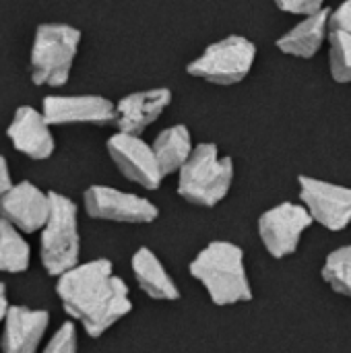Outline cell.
Wrapping results in <instances>:
<instances>
[{
    "mask_svg": "<svg viewBox=\"0 0 351 353\" xmlns=\"http://www.w3.org/2000/svg\"><path fill=\"white\" fill-rule=\"evenodd\" d=\"M56 292L64 310L83 325L89 337H101L132 310L128 285L114 275L106 259L72 267L60 275Z\"/></svg>",
    "mask_w": 351,
    "mask_h": 353,
    "instance_id": "6da1fadb",
    "label": "cell"
},
{
    "mask_svg": "<svg viewBox=\"0 0 351 353\" xmlns=\"http://www.w3.org/2000/svg\"><path fill=\"white\" fill-rule=\"evenodd\" d=\"M190 275L201 281L217 306L252 300L250 281L244 267V252L232 242H211L190 263Z\"/></svg>",
    "mask_w": 351,
    "mask_h": 353,
    "instance_id": "7a4b0ae2",
    "label": "cell"
},
{
    "mask_svg": "<svg viewBox=\"0 0 351 353\" xmlns=\"http://www.w3.org/2000/svg\"><path fill=\"white\" fill-rule=\"evenodd\" d=\"M81 43V31L66 23H41L35 29L29 74L37 87H62L72 70Z\"/></svg>",
    "mask_w": 351,
    "mask_h": 353,
    "instance_id": "3957f363",
    "label": "cell"
},
{
    "mask_svg": "<svg viewBox=\"0 0 351 353\" xmlns=\"http://www.w3.org/2000/svg\"><path fill=\"white\" fill-rule=\"evenodd\" d=\"M178 194L201 207L221 203L234 182L232 157H221L217 145L203 143L192 149V155L178 172Z\"/></svg>",
    "mask_w": 351,
    "mask_h": 353,
    "instance_id": "277c9868",
    "label": "cell"
},
{
    "mask_svg": "<svg viewBox=\"0 0 351 353\" xmlns=\"http://www.w3.org/2000/svg\"><path fill=\"white\" fill-rule=\"evenodd\" d=\"M41 265L50 275H64L79 263V221L77 205L60 194L50 192V215L41 228Z\"/></svg>",
    "mask_w": 351,
    "mask_h": 353,
    "instance_id": "5b68a950",
    "label": "cell"
},
{
    "mask_svg": "<svg viewBox=\"0 0 351 353\" xmlns=\"http://www.w3.org/2000/svg\"><path fill=\"white\" fill-rule=\"evenodd\" d=\"M257 58V46L242 37L230 35L211 43L197 60L188 64V74L215 85H236L250 72Z\"/></svg>",
    "mask_w": 351,
    "mask_h": 353,
    "instance_id": "8992f818",
    "label": "cell"
},
{
    "mask_svg": "<svg viewBox=\"0 0 351 353\" xmlns=\"http://www.w3.org/2000/svg\"><path fill=\"white\" fill-rule=\"evenodd\" d=\"M312 215L296 203H281L265 211L259 219V236L273 259H283L296 252L302 234L312 225Z\"/></svg>",
    "mask_w": 351,
    "mask_h": 353,
    "instance_id": "52a82bcc",
    "label": "cell"
},
{
    "mask_svg": "<svg viewBox=\"0 0 351 353\" xmlns=\"http://www.w3.org/2000/svg\"><path fill=\"white\" fill-rule=\"evenodd\" d=\"M300 199L312 219L331 232H341L351 221V188L300 176Z\"/></svg>",
    "mask_w": 351,
    "mask_h": 353,
    "instance_id": "ba28073f",
    "label": "cell"
},
{
    "mask_svg": "<svg viewBox=\"0 0 351 353\" xmlns=\"http://www.w3.org/2000/svg\"><path fill=\"white\" fill-rule=\"evenodd\" d=\"M85 211L93 219L118 221V223H151L157 219V207L130 192H122L110 186H91L85 190Z\"/></svg>",
    "mask_w": 351,
    "mask_h": 353,
    "instance_id": "9c48e42d",
    "label": "cell"
},
{
    "mask_svg": "<svg viewBox=\"0 0 351 353\" xmlns=\"http://www.w3.org/2000/svg\"><path fill=\"white\" fill-rule=\"evenodd\" d=\"M108 153L116 168L132 182L147 190H157L163 174L155 157L153 147H149L139 134L118 132L108 141Z\"/></svg>",
    "mask_w": 351,
    "mask_h": 353,
    "instance_id": "30bf717a",
    "label": "cell"
},
{
    "mask_svg": "<svg viewBox=\"0 0 351 353\" xmlns=\"http://www.w3.org/2000/svg\"><path fill=\"white\" fill-rule=\"evenodd\" d=\"M41 112L50 126L116 122V105L101 95H48Z\"/></svg>",
    "mask_w": 351,
    "mask_h": 353,
    "instance_id": "8fae6325",
    "label": "cell"
},
{
    "mask_svg": "<svg viewBox=\"0 0 351 353\" xmlns=\"http://www.w3.org/2000/svg\"><path fill=\"white\" fill-rule=\"evenodd\" d=\"M0 215L25 234L41 230L50 215V192L23 180L0 196Z\"/></svg>",
    "mask_w": 351,
    "mask_h": 353,
    "instance_id": "7c38bea8",
    "label": "cell"
},
{
    "mask_svg": "<svg viewBox=\"0 0 351 353\" xmlns=\"http://www.w3.org/2000/svg\"><path fill=\"white\" fill-rule=\"evenodd\" d=\"M6 137L19 153L35 161L52 157L56 149L50 122L46 120L43 112L35 110L33 105H19L14 110L6 128Z\"/></svg>",
    "mask_w": 351,
    "mask_h": 353,
    "instance_id": "4fadbf2b",
    "label": "cell"
},
{
    "mask_svg": "<svg viewBox=\"0 0 351 353\" xmlns=\"http://www.w3.org/2000/svg\"><path fill=\"white\" fill-rule=\"evenodd\" d=\"M170 103H172V91L163 87L130 93L122 97L116 105V124L120 132L141 134L163 114V110Z\"/></svg>",
    "mask_w": 351,
    "mask_h": 353,
    "instance_id": "5bb4252c",
    "label": "cell"
},
{
    "mask_svg": "<svg viewBox=\"0 0 351 353\" xmlns=\"http://www.w3.org/2000/svg\"><path fill=\"white\" fill-rule=\"evenodd\" d=\"M50 316L46 310H31L25 306H10L4 319L2 352L4 353H35L43 333L48 329Z\"/></svg>",
    "mask_w": 351,
    "mask_h": 353,
    "instance_id": "9a60e30c",
    "label": "cell"
},
{
    "mask_svg": "<svg viewBox=\"0 0 351 353\" xmlns=\"http://www.w3.org/2000/svg\"><path fill=\"white\" fill-rule=\"evenodd\" d=\"M329 17H331L329 8H323L306 17L292 31H288L283 37L277 39V48L283 54H290L296 58H312L321 50L329 33Z\"/></svg>",
    "mask_w": 351,
    "mask_h": 353,
    "instance_id": "2e32d148",
    "label": "cell"
},
{
    "mask_svg": "<svg viewBox=\"0 0 351 353\" xmlns=\"http://www.w3.org/2000/svg\"><path fill=\"white\" fill-rule=\"evenodd\" d=\"M132 271L139 288L153 300H178L180 290L149 248H139L132 256Z\"/></svg>",
    "mask_w": 351,
    "mask_h": 353,
    "instance_id": "e0dca14e",
    "label": "cell"
},
{
    "mask_svg": "<svg viewBox=\"0 0 351 353\" xmlns=\"http://www.w3.org/2000/svg\"><path fill=\"white\" fill-rule=\"evenodd\" d=\"M153 151L159 161L163 178L174 172H180L182 165L192 155V141H190L188 128L182 124H176V126L161 130L153 143Z\"/></svg>",
    "mask_w": 351,
    "mask_h": 353,
    "instance_id": "ac0fdd59",
    "label": "cell"
},
{
    "mask_svg": "<svg viewBox=\"0 0 351 353\" xmlns=\"http://www.w3.org/2000/svg\"><path fill=\"white\" fill-rule=\"evenodd\" d=\"M29 244L21 236V230L10 221L0 219V271L23 273L29 267Z\"/></svg>",
    "mask_w": 351,
    "mask_h": 353,
    "instance_id": "d6986e66",
    "label": "cell"
},
{
    "mask_svg": "<svg viewBox=\"0 0 351 353\" xmlns=\"http://www.w3.org/2000/svg\"><path fill=\"white\" fill-rule=\"evenodd\" d=\"M323 279L341 296L351 298V246L333 250L323 267Z\"/></svg>",
    "mask_w": 351,
    "mask_h": 353,
    "instance_id": "ffe728a7",
    "label": "cell"
},
{
    "mask_svg": "<svg viewBox=\"0 0 351 353\" xmlns=\"http://www.w3.org/2000/svg\"><path fill=\"white\" fill-rule=\"evenodd\" d=\"M329 41V64L333 79L337 83H351V35L343 31H331Z\"/></svg>",
    "mask_w": 351,
    "mask_h": 353,
    "instance_id": "44dd1931",
    "label": "cell"
},
{
    "mask_svg": "<svg viewBox=\"0 0 351 353\" xmlns=\"http://www.w3.org/2000/svg\"><path fill=\"white\" fill-rule=\"evenodd\" d=\"M43 353H77V331H74V325L72 323H64L54 333V337L46 345Z\"/></svg>",
    "mask_w": 351,
    "mask_h": 353,
    "instance_id": "7402d4cb",
    "label": "cell"
},
{
    "mask_svg": "<svg viewBox=\"0 0 351 353\" xmlns=\"http://www.w3.org/2000/svg\"><path fill=\"white\" fill-rule=\"evenodd\" d=\"M277 8L292 14H314L325 8V0H275Z\"/></svg>",
    "mask_w": 351,
    "mask_h": 353,
    "instance_id": "603a6c76",
    "label": "cell"
},
{
    "mask_svg": "<svg viewBox=\"0 0 351 353\" xmlns=\"http://www.w3.org/2000/svg\"><path fill=\"white\" fill-rule=\"evenodd\" d=\"M331 31H343L351 35V0H345L343 4H339L331 17H329V33Z\"/></svg>",
    "mask_w": 351,
    "mask_h": 353,
    "instance_id": "cb8c5ba5",
    "label": "cell"
},
{
    "mask_svg": "<svg viewBox=\"0 0 351 353\" xmlns=\"http://www.w3.org/2000/svg\"><path fill=\"white\" fill-rule=\"evenodd\" d=\"M12 178H10V170H8V161L4 155H0V196H4L10 188H12Z\"/></svg>",
    "mask_w": 351,
    "mask_h": 353,
    "instance_id": "d4e9b609",
    "label": "cell"
},
{
    "mask_svg": "<svg viewBox=\"0 0 351 353\" xmlns=\"http://www.w3.org/2000/svg\"><path fill=\"white\" fill-rule=\"evenodd\" d=\"M8 302H6V288H4V283H0V323L6 319V314H8Z\"/></svg>",
    "mask_w": 351,
    "mask_h": 353,
    "instance_id": "484cf974",
    "label": "cell"
}]
</instances>
